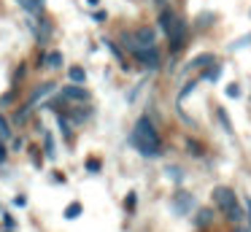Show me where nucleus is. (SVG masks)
Here are the masks:
<instances>
[{"label":"nucleus","instance_id":"1","mask_svg":"<svg viewBox=\"0 0 251 232\" xmlns=\"http://www.w3.org/2000/svg\"><path fill=\"white\" fill-rule=\"evenodd\" d=\"M130 140L143 156H159V135H157V129H154L149 116H141L135 122V129H132Z\"/></svg>","mask_w":251,"mask_h":232},{"label":"nucleus","instance_id":"2","mask_svg":"<svg viewBox=\"0 0 251 232\" xmlns=\"http://www.w3.org/2000/svg\"><path fill=\"white\" fill-rule=\"evenodd\" d=\"M159 27H162L165 35L170 38V49L178 52V49L184 46V32H186L184 22H181L178 16H173L170 11H162V14H159Z\"/></svg>","mask_w":251,"mask_h":232},{"label":"nucleus","instance_id":"3","mask_svg":"<svg viewBox=\"0 0 251 232\" xmlns=\"http://www.w3.org/2000/svg\"><path fill=\"white\" fill-rule=\"evenodd\" d=\"M213 203L224 210V216H227L229 221H240V219H243V210H240V205H238V200H235L232 189L216 186V189H213Z\"/></svg>","mask_w":251,"mask_h":232},{"label":"nucleus","instance_id":"4","mask_svg":"<svg viewBox=\"0 0 251 232\" xmlns=\"http://www.w3.org/2000/svg\"><path fill=\"white\" fill-rule=\"evenodd\" d=\"M132 54H135L138 62H143L146 68H159V54H157L154 46H138Z\"/></svg>","mask_w":251,"mask_h":232},{"label":"nucleus","instance_id":"5","mask_svg":"<svg viewBox=\"0 0 251 232\" xmlns=\"http://www.w3.org/2000/svg\"><path fill=\"white\" fill-rule=\"evenodd\" d=\"M192 205H195V197H192V194H186V192H178L173 197V208L178 210V213H189Z\"/></svg>","mask_w":251,"mask_h":232},{"label":"nucleus","instance_id":"6","mask_svg":"<svg viewBox=\"0 0 251 232\" xmlns=\"http://www.w3.org/2000/svg\"><path fill=\"white\" fill-rule=\"evenodd\" d=\"M54 89H57V84H41L38 89H35L33 95H30V103H27V105L33 108V105H35V103H38V100H44V97L54 95Z\"/></svg>","mask_w":251,"mask_h":232},{"label":"nucleus","instance_id":"7","mask_svg":"<svg viewBox=\"0 0 251 232\" xmlns=\"http://www.w3.org/2000/svg\"><path fill=\"white\" fill-rule=\"evenodd\" d=\"M62 95L68 97V100H89V92L84 89V86H73V81H71V86H65V89H62Z\"/></svg>","mask_w":251,"mask_h":232},{"label":"nucleus","instance_id":"8","mask_svg":"<svg viewBox=\"0 0 251 232\" xmlns=\"http://www.w3.org/2000/svg\"><path fill=\"white\" fill-rule=\"evenodd\" d=\"M135 41H138V46H154V30L151 27H138Z\"/></svg>","mask_w":251,"mask_h":232},{"label":"nucleus","instance_id":"9","mask_svg":"<svg viewBox=\"0 0 251 232\" xmlns=\"http://www.w3.org/2000/svg\"><path fill=\"white\" fill-rule=\"evenodd\" d=\"M41 62H44L41 68H60V65H62V54L60 52H49Z\"/></svg>","mask_w":251,"mask_h":232},{"label":"nucleus","instance_id":"10","mask_svg":"<svg viewBox=\"0 0 251 232\" xmlns=\"http://www.w3.org/2000/svg\"><path fill=\"white\" fill-rule=\"evenodd\" d=\"M17 3L30 14H41V8H44V0H17Z\"/></svg>","mask_w":251,"mask_h":232},{"label":"nucleus","instance_id":"11","mask_svg":"<svg viewBox=\"0 0 251 232\" xmlns=\"http://www.w3.org/2000/svg\"><path fill=\"white\" fill-rule=\"evenodd\" d=\"M81 210H84V205H81V203L68 205V208H65V219H78V216H81Z\"/></svg>","mask_w":251,"mask_h":232},{"label":"nucleus","instance_id":"12","mask_svg":"<svg viewBox=\"0 0 251 232\" xmlns=\"http://www.w3.org/2000/svg\"><path fill=\"white\" fill-rule=\"evenodd\" d=\"M11 138V129H8V124H6V119L0 116V143H6V140Z\"/></svg>","mask_w":251,"mask_h":232},{"label":"nucleus","instance_id":"13","mask_svg":"<svg viewBox=\"0 0 251 232\" xmlns=\"http://www.w3.org/2000/svg\"><path fill=\"white\" fill-rule=\"evenodd\" d=\"M68 76H71V81H76V84H81V81L87 78V73H84L81 68H71V73H68Z\"/></svg>","mask_w":251,"mask_h":232},{"label":"nucleus","instance_id":"14","mask_svg":"<svg viewBox=\"0 0 251 232\" xmlns=\"http://www.w3.org/2000/svg\"><path fill=\"white\" fill-rule=\"evenodd\" d=\"M44 149H46V156H49V159H54V156H57V151H54V140H51V135H46Z\"/></svg>","mask_w":251,"mask_h":232},{"label":"nucleus","instance_id":"15","mask_svg":"<svg viewBox=\"0 0 251 232\" xmlns=\"http://www.w3.org/2000/svg\"><path fill=\"white\" fill-rule=\"evenodd\" d=\"M205 62H213V57H211V54H200V57H197V59H192V68H200V65H205Z\"/></svg>","mask_w":251,"mask_h":232},{"label":"nucleus","instance_id":"16","mask_svg":"<svg viewBox=\"0 0 251 232\" xmlns=\"http://www.w3.org/2000/svg\"><path fill=\"white\" fill-rule=\"evenodd\" d=\"M219 76H222V68H219V65H213V68L205 73V78H208V81H216Z\"/></svg>","mask_w":251,"mask_h":232},{"label":"nucleus","instance_id":"17","mask_svg":"<svg viewBox=\"0 0 251 232\" xmlns=\"http://www.w3.org/2000/svg\"><path fill=\"white\" fill-rule=\"evenodd\" d=\"M103 43H105V46L111 49V54H114L116 59H122V52H119V46H116V43H111V41H103Z\"/></svg>","mask_w":251,"mask_h":232},{"label":"nucleus","instance_id":"18","mask_svg":"<svg viewBox=\"0 0 251 232\" xmlns=\"http://www.w3.org/2000/svg\"><path fill=\"white\" fill-rule=\"evenodd\" d=\"M211 221V210H200V216H197V224H208Z\"/></svg>","mask_w":251,"mask_h":232},{"label":"nucleus","instance_id":"19","mask_svg":"<svg viewBox=\"0 0 251 232\" xmlns=\"http://www.w3.org/2000/svg\"><path fill=\"white\" fill-rule=\"evenodd\" d=\"M87 170H89V173H98V170H100V162H98V159H87Z\"/></svg>","mask_w":251,"mask_h":232},{"label":"nucleus","instance_id":"20","mask_svg":"<svg viewBox=\"0 0 251 232\" xmlns=\"http://www.w3.org/2000/svg\"><path fill=\"white\" fill-rule=\"evenodd\" d=\"M127 210H132V208H135V192H130V194H127Z\"/></svg>","mask_w":251,"mask_h":232},{"label":"nucleus","instance_id":"21","mask_svg":"<svg viewBox=\"0 0 251 232\" xmlns=\"http://www.w3.org/2000/svg\"><path fill=\"white\" fill-rule=\"evenodd\" d=\"M227 95H229V97H238V95H240V89L232 84V86H227Z\"/></svg>","mask_w":251,"mask_h":232},{"label":"nucleus","instance_id":"22","mask_svg":"<svg viewBox=\"0 0 251 232\" xmlns=\"http://www.w3.org/2000/svg\"><path fill=\"white\" fill-rule=\"evenodd\" d=\"M3 221H6V230H11V227H14V224H17V221H14V219H11V216H6V219H3Z\"/></svg>","mask_w":251,"mask_h":232},{"label":"nucleus","instance_id":"23","mask_svg":"<svg viewBox=\"0 0 251 232\" xmlns=\"http://www.w3.org/2000/svg\"><path fill=\"white\" fill-rule=\"evenodd\" d=\"M6 159V149H3V143H0V162Z\"/></svg>","mask_w":251,"mask_h":232},{"label":"nucleus","instance_id":"24","mask_svg":"<svg viewBox=\"0 0 251 232\" xmlns=\"http://www.w3.org/2000/svg\"><path fill=\"white\" fill-rule=\"evenodd\" d=\"M246 208H249V216H251V200L246 197Z\"/></svg>","mask_w":251,"mask_h":232},{"label":"nucleus","instance_id":"25","mask_svg":"<svg viewBox=\"0 0 251 232\" xmlns=\"http://www.w3.org/2000/svg\"><path fill=\"white\" fill-rule=\"evenodd\" d=\"M87 3H89V5H98V3H100V0H87Z\"/></svg>","mask_w":251,"mask_h":232},{"label":"nucleus","instance_id":"26","mask_svg":"<svg viewBox=\"0 0 251 232\" xmlns=\"http://www.w3.org/2000/svg\"><path fill=\"white\" fill-rule=\"evenodd\" d=\"M157 3H165V0H157Z\"/></svg>","mask_w":251,"mask_h":232},{"label":"nucleus","instance_id":"27","mask_svg":"<svg viewBox=\"0 0 251 232\" xmlns=\"http://www.w3.org/2000/svg\"><path fill=\"white\" fill-rule=\"evenodd\" d=\"M6 232H8V230H6Z\"/></svg>","mask_w":251,"mask_h":232}]
</instances>
